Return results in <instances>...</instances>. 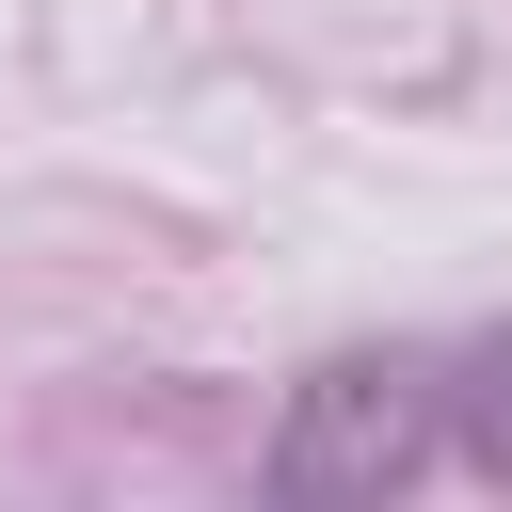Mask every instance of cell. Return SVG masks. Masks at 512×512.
I'll use <instances>...</instances> for the list:
<instances>
[{"label":"cell","instance_id":"cell-2","mask_svg":"<svg viewBox=\"0 0 512 512\" xmlns=\"http://www.w3.org/2000/svg\"><path fill=\"white\" fill-rule=\"evenodd\" d=\"M448 448H464L480 480H512V336H480V352L448 368Z\"/></svg>","mask_w":512,"mask_h":512},{"label":"cell","instance_id":"cell-1","mask_svg":"<svg viewBox=\"0 0 512 512\" xmlns=\"http://www.w3.org/2000/svg\"><path fill=\"white\" fill-rule=\"evenodd\" d=\"M432 448H448V368H416V352H336V368L288 400L272 480H288V496H400Z\"/></svg>","mask_w":512,"mask_h":512}]
</instances>
